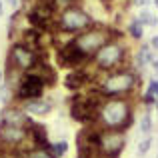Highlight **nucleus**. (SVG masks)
<instances>
[{"mask_svg": "<svg viewBox=\"0 0 158 158\" xmlns=\"http://www.w3.org/2000/svg\"><path fill=\"white\" fill-rule=\"evenodd\" d=\"M132 122V106L126 98L104 96L98 106L94 126L100 130H124Z\"/></svg>", "mask_w": 158, "mask_h": 158, "instance_id": "f257e3e1", "label": "nucleus"}, {"mask_svg": "<svg viewBox=\"0 0 158 158\" xmlns=\"http://www.w3.org/2000/svg\"><path fill=\"white\" fill-rule=\"evenodd\" d=\"M138 84V78L132 70L118 68L108 72L100 82H98V94L102 96H124L130 90H134V86Z\"/></svg>", "mask_w": 158, "mask_h": 158, "instance_id": "f03ea898", "label": "nucleus"}, {"mask_svg": "<svg viewBox=\"0 0 158 158\" xmlns=\"http://www.w3.org/2000/svg\"><path fill=\"white\" fill-rule=\"evenodd\" d=\"M90 26H94V18L76 4L62 8L60 14L56 16V28L58 32H64V34H76Z\"/></svg>", "mask_w": 158, "mask_h": 158, "instance_id": "7ed1b4c3", "label": "nucleus"}, {"mask_svg": "<svg viewBox=\"0 0 158 158\" xmlns=\"http://www.w3.org/2000/svg\"><path fill=\"white\" fill-rule=\"evenodd\" d=\"M112 32L114 30L104 28V26H90V28H86V30L78 32L72 38V42L76 44V48L84 54V56L90 58L100 50L106 42H110L112 36H116V34H112Z\"/></svg>", "mask_w": 158, "mask_h": 158, "instance_id": "20e7f679", "label": "nucleus"}, {"mask_svg": "<svg viewBox=\"0 0 158 158\" xmlns=\"http://www.w3.org/2000/svg\"><path fill=\"white\" fill-rule=\"evenodd\" d=\"M94 66L102 72H112V70H118L120 64L126 58V46L118 40H110L104 46L94 54Z\"/></svg>", "mask_w": 158, "mask_h": 158, "instance_id": "39448f33", "label": "nucleus"}, {"mask_svg": "<svg viewBox=\"0 0 158 158\" xmlns=\"http://www.w3.org/2000/svg\"><path fill=\"white\" fill-rule=\"evenodd\" d=\"M40 50L42 48L34 50V48H30L24 42H16L12 46L10 54H8V66L20 70V72H28L40 62Z\"/></svg>", "mask_w": 158, "mask_h": 158, "instance_id": "423d86ee", "label": "nucleus"}, {"mask_svg": "<svg viewBox=\"0 0 158 158\" xmlns=\"http://www.w3.org/2000/svg\"><path fill=\"white\" fill-rule=\"evenodd\" d=\"M44 86H46V82L42 80V76L36 74L34 70H28V72H24V76L18 80V86H16V90H14V96H16V100H20L22 104L28 102V100H34V98H42Z\"/></svg>", "mask_w": 158, "mask_h": 158, "instance_id": "0eeeda50", "label": "nucleus"}, {"mask_svg": "<svg viewBox=\"0 0 158 158\" xmlns=\"http://www.w3.org/2000/svg\"><path fill=\"white\" fill-rule=\"evenodd\" d=\"M126 144L124 130H100L98 132V152L108 156H118Z\"/></svg>", "mask_w": 158, "mask_h": 158, "instance_id": "6e6552de", "label": "nucleus"}, {"mask_svg": "<svg viewBox=\"0 0 158 158\" xmlns=\"http://www.w3.org/2000/svg\"><path fill=\"white\" fill-rule=\"evenodd\" d=\"M30 138V128L28 126H12V124H2L0 122V142L8 148L20 150L26 140Z\"/></svg>", "mask_w": 158, "mask_h": 158, "instance_id": "1a4fd4ad", "label": "nucleus"}, {"mask_svg": "<svg viewBox=\"0 0 158 158\" xmlns=\"http://www.w3.org/2000/svg\"><path fill=\"white\" fill-rule=\"evenodd\" d=\"M56 60H58L60 66H74V68H80V66L88 60V56H84V54L76 48V44H74L72 40H68V44H64V46H60L56 50Z\"/></svg>", "mask_w": 158, "mask_h": 158, "instance_id": "9d476101", "label": "nucleus"}, {"mask_svg": "<svg viewBox=\"0 0 158 158\" xmlns=\"http://www.w3.org/2000/svg\"><path fill=\"white\" fill-rule=\"evenodd\" d=\"M0 122L2 124H12V126H32L30 116L26 114L22 106H4L0 112Z\"/></svg>", "mask_w": 158, "mask_h": 158, "instance_id": "9b49d317", "label": "nucleus"}, {"mask_svg": "<svg viewBox=\"0 0 158 158\" xmlns=\"http://www.w3.org/2000/svg\"><path fill=\"white\" fill-rule=\"evenodd\" d=\"M22 108L26 110L28 116H46V114H50V110H52V102L44 100V98H34V100L24 102Z\"/></svg>", "mask_w": 158, "mask_h": 158, "instance_id": "f8f14e48", "label": "nucleus"}, {"mask_svg": "<svg viewBox=\"0 0 158 158\" xmlns=\"http://www.w3.org/2000/svg\"><path fill=\"white\" fill-rule=\"evenodd\" d=\"M88 80H90L88 72H86V70H82V68H76V70H72V72L66 74L64 86H66L68 90H80Z\"/></svg>", "mask_w": 158, "mask_h": 158, "instance_id": "ddd939ff", "label": "nucleus"}, {"mask_svg": "<svg viewBox=\"0 0 158 158\" xmlns=\"http://www.w3.org/2000/svg\"><path fill=\"white\" fill-rule=\"evenodd\" d=\"M30 138L34 142V146H40V148H50V142H48V132L42 124H34L32 122L30 126Z\"/></svg>", "mask_w": 158, "mask_h": 158, "instance_id": "4468645a", "label": "nucleus"}, {"mask_svg": "<svg viewBox=\"0 0 158 158\" xmlns=\"http://www.w3.org/2000/svg\"><path fill=\"white\" fill-rule=\"evenodd\" d=\"M134 62H136L138 68H144V66L152 64V62H154V48H152L150 44H142V46L138 48V52H136Z\"/></svg>", "mask_w": 158, "mask_h": 158, "instance_id": "2eb2a0df", "label": "nucleus"}, {"mask_svg": "<svg viewBox=\"0 0 158 158\" xmlns=\"http://www.w3.org/2000/svg\"><path fill=\"white\" fill-rule=\"evenodd\" d=\"M22 158H56L52 154L50 148H40V146H32L28 150H22Z\"/></svg>", "mask_w": 158, "mask_h": 158, "instance_id": "dca6fc26", "label": "nucleus"}, {"mask_svg": "<svg viewBox=\"0 0 158 158\" xmlns=\"http://www.w3.org/2000/svg\"><path fill=\"white\" fill-rule=\"evenodd\" d=\"M128 34H130L134 40H140V38H142V34H144V26L140 24V20H138V18H132V20H130V24H128Z\"/></svg>", "mask_w": 158, "mask_h": 158, "instance_id": "f3484780", "label": "nucleus"}, {"mask_svg": "<svg viewBox=\"0 0 158 158\" xmlns=\"http://www.w3.org/2000/svg\"><path fill=\"white\" fill-rule=\"evenodd\" d=\"M136 18L140 20V24H142V26H156V24H158V18L152 14L150 10H142L138 16H136Z\"/></svg>", "mask_w": 158, "mask_h": 158, "instance_id": "a211bd4d", "label": "nucleus"}, {"mask_svg": "<svg viewBox=\"0 0 158 158\" xmlns=\"http://www.w3.org/2000/svg\"><path fill=\"white\" fill-rule=\"evenodd\" d=\"M50 150H52V154L56 158H60V156H64L66 152H68V142H66V140H58V142L50 144Z\"/></svg>", "mask_w": 158, "mask_h": 158, "instance_id": "6ab92c4d", "label": "nucleus"}, {"mask_svg": "<svg viewBox=\"0 0 158 158\" xmlns=\"http://www.w3.org/2000/svg\"><path fill=\"white\" fill-rule=\"evenodd\" d=\"M0 158H22V150L8 148V146H4V144H0Z\"/></svg>", "mask_w": 158, "mask_h": 158, "instance_id": "aec40b11", "label": "nucleus"}, {"mask_svg": "<svg viewBox=\"0 0 158 158\" xmlns=\"http://www.w3.org/2000/svg\"><path fill=\"white\" fill-rule=\"evenodd\" d=\"M140 132L146 134V136H150V132H152V118H150V114H142V118H140Z\"/></svg>", "mask_w": 158, "mask_h": 158, "instance_id": "412c9836", "label": "nucleus"}, {"mask_svg": "<svg viewBox=\"0 0 158 158\" xmlns=\"http://www.w3.org/2000/svg\"><path fill=\"white\" fill-rule=\"evenodd\" d=\"M150 146H152V138H150V136H146L144 140H140V142H138V150H136L138 156H144L148 150H150Z\"/></svg>", "mask_w": 158, "mask_h": 158, "instance_id": "4be33fe9", "label": "nucleus"}, {"mask_svg": "<svg viewBox=\"0 0 158 158\" xmlns=\"http://www.w3.org/2000/svg\"><path fill=\"white\" fill-rule=\"evenodd\" d=\"M78 0H56V4L58 6H62V8H66V6H74Z\"/></svg>", "mask_w": 158, "mask_h": 158, "instance_id": "5701e85b", "label": "nucleus"}, {"mask_svg": "<svg viewBox=\"0 0 158 158\" xmlns=\"http://www.w3.org/2000/svg\"><path fill=\"white\" fill-rule=\"evenodd\" d=\"M4 2H6V6L10 8V10H18V4H20V0H4Z\"/></svg>", "mask_w": 158, "mask_h": 158, "instance_id": "b1692460", "label": "nucleus"}, {"mask_svg": "<svg viewBox=\"0 0 158 158\" xmlns=\"http://www.w3.org/2000/svg\"><path fill=\"white\" fill-rule=\"evenodd\" d=\"M150 2H152V0H132V4H134V6H138V8H144V6H148Z\"/></svg>", "mask_w": 158, "mask_h": 158, "instance_id": "393cba45", "label": "nucleus"}, {"mask_svg": "<svg viewBox=\"0 0 158 158\" xmlns=\"http://www.w3.org/2000/svg\"><path fill=\"white\" fill-rule=\"evenodd\" d=\"M88 158H116V156H108V154H102V152H94V154H90Z\"/></svg>", "mask_w": 158, "mask_h": 158, "instance_id": "a878e982", "label": "nucleus"}, {"mask_svg": "<svg viewBox=\"0 0 158 158\" xmlns=\"http://www.w3.org/2000/svg\"><path fill=\"white\" fill-rule=\"evenodd\" d=\"M150 46L154 48V50H158V34H154V36L150 38Z\"/></svg>", "mask_w": 158, "mask_h": 158, "instance_id": "bb28decb", "label": "nucleus"}, {"mask_svg": "<svg viewBox=\"0 0 158 158\" xmlns=\"http://www.w3.org/2000/svg\"><path fill=\"white\" fill-rule=\"evenodd\" d=\"M152 68H154V74L158 76V58H154V62H152Z\"/></svg>", "mask_w": 158, "mask_h": 158, "instance_id": "cd10ccee", "label": "nucleus"}, {"mask_svg": "<svg viewBox=\"0 0 158 158\" xmlns=\"http://www.w3.org/2000/svg\"><path fill=\"white\" fill-rule=\"evenodd\" d=\"M2 12H4V4H2V0H0V16H2Z\"/></svg>", "mask_w": 158, "mask_h": 158, "instance_id": "c85d7f7f", "label": "nucleus"}, {"mask_svg": "<svg viewBox=\"0 0 158 158\" xmlns=\"http://www.w3.org/2000/svg\"><path fill=\"white\" fill-rule=\"evenodd\" d=\"M100 2H104V4H108V2H112V0H100Z\"/></svg>", "mask_w": 158, "mask_h": 158, "instance_id": "c756f323", "label": "nucleus"}, {"mask_svg": "<svg viewBox=\"0 0 158 158\" xmlns=\"http://www.w3.org/2000/svg\"><path fill=\"white\" fill-rule=\"evenodd\" d=\"M154 6H156V8H158V0H154Z\"/></svg>", "mask_w": 158, "mask_h": 158, "instance_id": "7c9ffc66", "label": "nucleus"}, {"mask_svg": "<svg viewBox=\"0 0 158 158\" xmlns=\"http://www.w3.org/2000/svg\"><path fill=\"white\" fill-rule=\"evenodd\" d=\"M0 78H2V72H0Z\"/></svg>", "mask_w": 158, "mask_h": 158, "instance_id": "2f4dec72", "label": "nucleus"}, {"mask_svg": "<svg viewBox=\"0 0 158 158\" xmlns=\"http://www.w3.org/2000/svg\"><path fill=\"white\" fill-rule=\"evenodd\" d=\"M80 158H84V156H80Z\"/></svg>", "mask_w": 158, "mask_h": 158, "instance_id": "473e14b6", "label": "nucleus"}]
</instances>
